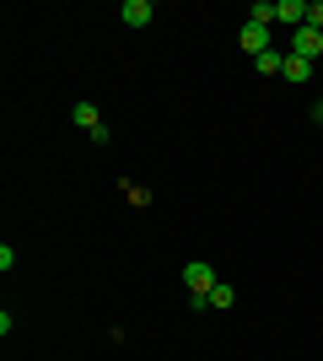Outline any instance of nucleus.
I'll use <instances>...</instances> for the list:
<instances>
[{
	"label": "nucleus",
	"mask_w": 323,
	"mask_h": 361,
	"mask_svg": "<svg viewBox=\"0 0 323 361\" xmlns=\"http://www.w3.org/2000/svg\"><path fill=\"white\" fill-rule=\"evenodd\" d=\"M184 286H189V297H210L215 270L205 264V259H189V264H184Z\"/></svg>",
	"instance_id": "nucleus-1"
},
{
	"label": "nucleus",
	"mask_w": 323,
	"mask_h": 361,
	"mask_svg": "<svg viewBox=\"0 0 323 361\" xmlns=\"http://www.w3.org/2000/svg\"><path fill=\"white\" fill-rule=\"evenodd\" d=\"M151 0H124V6H119V22H124V27H151Z\"/></svg>",
	"instance_id": "nucleus-2"
},
{
	"label": "nucleus",
	"mask_w": 323,
	"mask_h": 361,
	"mask_svg": "<svg viewBox=\"0 0 323 361\" xmlns=\"http://www.w3.org/2000/svg\"><path fill=\"white\" fill-rule=\"evenodd\" d=\"M237 44H243L248 54H253V60H259L264 49H270V27H259V22H243V32H237Z\"/></svg>",
	"instance_id": "nucleus-3"
},
{
	"label": "nucleus",
	"mask_w": 323,
	"mask_h": 361,
	"mask_svg": "<svg viewBox=\"0 0 323 361\" xmlns=\"http://www.w3.org/2000/svg\"><path fill=\"white\" fill-rule=\"evenodd\" d=\"M291 54H302V60H318V54H323V32H318V27H296Z\"/></svg>",
	"instance_id": "nucleus-4"
},
{
	"label": "nucleus",
	"mask_w": 323,
	"mask_h": 361,
	"mask_svg": "<svg viewBox=\"0 0 323 361\" xmlns=\"http://www.w3.org/2000/svg\"><path fill=\"white\" fill-rule=\"evenodd\" d=\"M275 22H291V27H308V0H275Z\"/></svg>",
	"instance_id": "nucleus-5"
},
{
	"label": "nucleus",
	"mask_w": 323,
	"mask_h": 361,
	"mask_svg": "<svg viewBox=\"0 0 323 361\" xmlns=\"http://www.w3.org/2000/svg\"><path fill=\"white\" fill-rule=\"evenodd\" d=\"M280 75L302 87V81H308V75H312V60H302V54H286V71H280Z\"/></svg>",
	"instance_id": "nucleus-6"
},
{
	"label": "nucleus",
	"mask_w": 323,
	"mask_h": 361,
	"mask_svg": "<svg viewBox=\"0 0 323 361\" xmlns=\"http://www.w3.org/2000/svg\"><path fill=\"white\" fill-rule=\"evenodd\" d=\"M253 71H259V75H280V71H286V54H275V49H264L259 60H253Z\"/></svg>",
	"instance_id": "nucleus-7"
},
{
	"label": "nucleus",
	"mask_w": 323,
	"mask_h": 361,
	"mask_svg": "<svg viewBox=\"0 0 323 361\" xmlns=\"http://www.w3.org/2000/svg\"><path fill=\"white\" fill-rule=\"evenodd\" d=\"M232 302H237V291H232L227 281H215V286H210V297H205V307H221V313H227Z\"/></svg>",
	"instance_id": "nucleus-8"
},
{
	"label": "nucleus",
	"mask_w": 323,
	"mask_h": 361,
	"mask_svg": "<svg viewBox=\"0 0 323 361\" xmlns=\"http://www.w3.org/2000/svg\"><path fill=\"white\" fill-rule=\"evenodd\" d=\"M70 119H76L81 130H103V119H97V108H92V103H76V108H70Z\"/></svg>",
	"instance_id": "nucleus-9"
},
{
	"label": "nucleus",
	"mask_w": 323,
	"mask_h": 361,
	"mask_svg": "<svg viewBox=\"0 0 323 361\" xmlns=\"http://www.w3.org/2000/svg\"><path fill=\"white\" fill-rule=\"evenodd\" d=\"M248 22H259V27H270V22H275V0H253V11H248Z\"/></svg>",
	"instance_id": "nucleus-10"
},
{
	"label": "nucleus",
	"mask_w": 323,
	"mask_h": 361,
	"mask_svg": "<svg viewBox=\"0 0 323 361\" xmlns=\"http://www.w3.org/2000/svg\"><path fill=\"white\" fill-rule=\"evenodd\" d=\"M124 195H129V205H135V211H146V205H151V189H140V183H124Z\"/></svg>",
	"instance_id": "nucleus-11"
},
{
	"label": "nucleus",
	"mask_w": 323,
	"mask_h": 361,
	"mask_svg": "<svg viewBox=\"0 0 323 361\" xmlns=\"http://www.w3.org/2000/svg\"><path fill=\"white\" fill-rule=\"evenodd\" d=\"M308 27L323 32V0H308Z\"/></svg>",
	"instance_id": "nucleus-12"
},
{
	"label": "nucleus",
	"mask_w": 323,
	"mask_h": 361,
	"mask_svg": "<svg viewBox=\"0 0 323 361\" xmlns=\"http://www.w3.org/2000/svg\"><path fill=\"white\" fill-rule=\"evenodd\" d=\"M312 124H323V103H312Z\"/></svg>",
	"instance_id": "nucleus-13"
}]
</instances>
